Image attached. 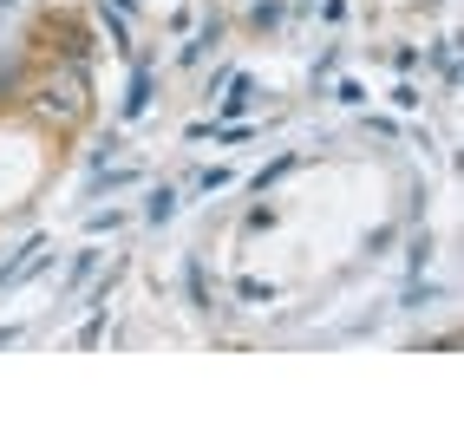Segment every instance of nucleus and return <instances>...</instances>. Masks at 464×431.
Returning <instances> with one entry per match:
<instances>
[{"mask_svg":"<svg viewBox=\"0 0 464 431\" xmlns=\"http://www.w3.org/2000/svg\"><path fill=\"white\" fill-rule=\"evenodd\" d=\"M40 91H46V99H34V111L46 118V125H72V118L85 111V66L72 59V66L46 72V79H40Z\"/></svg>","mask_w":464,"mask_h":431,"instance_id":"obj_1","label":"nucleus"},{"mask_svg":"<svg viewBox=\"0 0 464 431\" xmlns=\"http://www.w3.org/2000/svg\"><path fill=\"white\" fill-rule=\"evenodd\" d=\"M144 105H150V79L138 72V79H131V99H125V118H138Z\"/></svg>","mask_w":464,"mask_h":431,"instance_id":"obj_2","label":"nucleus"},{"mask_svg":"<svg viewBox=\"0 0 464 431\" xmlns=\"http://www.w3.org/2000/svg\"><path fill=\"white\" fill-rule=\"evenodd\" d=\"M92 268H99V255H92V249H85V255L72 262V282H66V288H79V282H85V274H92Z\"/></svg>","mask_w":464,"mask_h":431,"instance_id":"obj_3","label":"nucleus"},{"mask_svg":"<svg viewBox=\"0 0 464 431\" xmlns=\"http://www.w3.org/2000/svg\"><path fill=\"white\" fill-rule=\"evenodd\" d=\"M20 340V327H0V347H14Z\"/></svg>","mask_w":464,"mask_h":431,"instance_id":"obj_4","label":"nucleus"}]
</instances>
